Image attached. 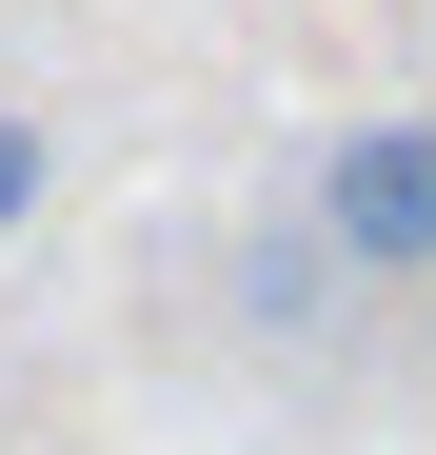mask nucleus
<instances>
[{
    "label": "nucleus",
    "mask_w": 436,
    "mask_h": 455,
    "mask_svg": "<svg viewBox=\"0 0 436 455\" xmlns=\"http://www.w3.org/2000/svg\"><path fill=\"white\" fill-rule=\"evenodd\" d=\"M40 179H60V139H40V119H0V238L40 218Z\"/></svg>",
    "instance_id": "obj_3"
},
{
    "label": "nucleus",
    "mask_w": 436,
    "mask_h": 455,
    "mask_svg": "<svg viewBox=\"0 0 436 455\" xmlns=\"http://www.w3.org/2000/svg\"><path fill=\"white\" fill-rule=\"evenodd\" d=\"M218 297H238V337H318V317H337V258L298 238V218H258V238L218 258Z\"/></svg>",
    "instance_id": "obj_2"
},
{
    "label": "nucleus",
    "mask_w": 436,
    "mask_h": 455,
    "mask_svg": "<svg viewBox=\"0 0 436 455\" xmlns=\"http://www.w3.org/2000/svg\"><path fill=\"white\" fill-rule=\"evenodd\" d=\"M298 238L337 258V297H416L436 277V119H337L298 159Z\"/></svg>",
    "instance_id": "obj_1"
}]
</instances>
